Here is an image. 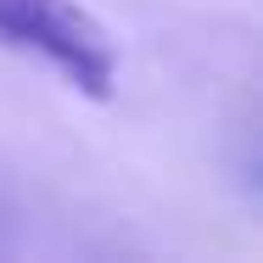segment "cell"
<instances>
[{
	"label": "cell",
	"mask_w": 263,
	"mask_h": 263,
	"mask_svg": "<svg viewBox=\"0 0 263 263\" xmlns=\"http://www.w3.org/2000/svg\"><path fill=\"white\" fill-rule=\"evenodd\" d=\"M0 40L51 62L90 101H106L118 84V45L79 0H0Z\"/></svg>",
	"instance_id": "obj_1"
}]
</instances>
